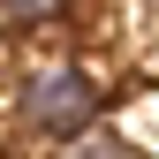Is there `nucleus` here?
Segmentation results:
<instances>
[{"instance_id":"obj_1","label":"nucleus","mask_w":159,"mask_h":159,"mask_svg":"<svg viewBox=\"0 0 159 159\" xmlns=\"http://www.w3.org/2000/svg\"><path fill=\"white\" fill-rule=\"evenodd\" d=\"M15 121L30 136H53V144L98 129V76L84 61H68V53H38L15 76Z\"/></svg>"},{"instance_id":"obj_3","label":"nucleus","mask_w":159,"mask_h":159,"mask_svg":"<svg viewBox=\"0 0 159 159\" xmlns=\"http://www.w3.org/2000/svg\"><path fill=\"white\" fill-rule=\"evenodd\" d=\"M53 159H136V144L114 121H98V129H84V136H68V144H53Z\"/></svg>"},{"instance_id":"obj_2","label":"nucleus","mask_w":159,"mask_h":159,"mask_svg":"<svg viewBox=\"0 0 159 159\" xmlns=\"http://www.w3.org/2000/svg\"><path fill=\"white\" fill-rule=\"evenodd\" d=\"M114 129H121L136 152H159V84H136L121 98V114H114Z\"/></svg>"}]
</instances>
